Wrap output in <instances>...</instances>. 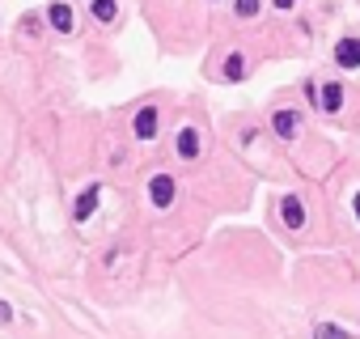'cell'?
I'll list each match as a JSON object with an SVG mask.
<instances>
[{
    "label": "cell",
    "instance_id": "cell-2",
    "mask_svg": "<svg viewBox=\"0 0 360 339\" xmlns=\"http://www.w3.org/2000/svg\"><path fill=\"white\" fill-rule=\"evenodd\" d=\"M280 216H284L288 229H301V225H305V208H301V199H297V195H284V199H280Z\"/></svg>",
    "mask_w": 360,
    "mask_h": 339
},
{
    "label": "cell",
    "instance_id": "cell-10",
    "mask_svg": "<svg viewBox=\"0 0 360 339\" xmlns=\"http://www.w3.org/2000/svg\"><path fill=\"white\" fill-rule=\"evenodd\" d=\"M225 77L229 81H242L246 77V60H242V55H229V60H225Z\"/></svg>",
    "mask_w": 360,
    "mask_h": 339
},
{
    "label": "cell",
    "instance_id": "cell-15",
    "mask_svg": "<svg viewBox=\"0 0 360 339\" xmlns=\"http://www.w3.org/2000/svg\"><path fill=\"white\" fill-rule=\"evenodd\" d=\"M272 5H276V9H292V0H272Z\"/></svg>",
    "mask_w": 360,
    "mask_h": 339
},
{
    "label": "cell",
    "instance_id": "cell-11",
    "mask_svg": "<svg viewBox=\"0 0 360 339\" xmlns=\"http://www.w3.org/2000/svg\"><path fill=\"white\" fill-rule=\"evenodd\" d=\"M93 17L97 22H115V0H93Z\"/></svg>",
    "mask_w": 360,
    "mask_h": 339
},
{
    "label": "cell",
    "instance_id": "cell-16",
    "mask_svg": "<svg viewBox=\"0 0 360 339\" xmlns=\"http://www.w3.org/2000/svg\"><path fill=\"white\" fill-rule=\"evenodd\" d=\"M356 216H360V195H356Z\"/></svg>",
    "mask_w": 360,
    "mask_h": 339
},
{
    "label": "cell",
    "instance_id": "cell-13",
    "mask_svg": "<svg viewBox=\"0 0 360 339\" xmlns=\"http://www.w3.org/2000/svg\"><path fill=\"white\" fill-rule=\"evenodd\" d=\"M233 9H237L242 17H254V13H259V0H233Z\"/></svg>",
    "mask_w": 360,
    "mask_h": 339
},
{
    "label": "cell",
    "instance_id": "cell-6",
    "mask_svg": "<svg viewBox=\"0 0 360 339\" xmlns=\"http://www.w3.org/2000/svg\"><path fill=\"white\" fill-rule=\"evenodd\" d=\"M178 153L182 157H199V132L195 128H182L178 132Z\"/></svg>",
    "mask_w": 360,
    "mask_h": 339
},
{
    "label": "cell",
    "instance_id": "cell-7",
    "mask_svg": "<svg viewBox=\"0 0 360 339\" xmlns=\"http://www.w3.org/2000/svg\"><path fill=\"white\" fill-rule=\"evenodd\" d=\"M272 123H276V136L280 140H292V132H297V115H292V110H280Z\"/></svg>",
    "mask_w": 360,
    "mask_h": 339
},
{
    "label": "cell",
    "instance_id": "cell-4",
    "mask_svg": "<svg viewBox=\"0 0 360 339\" xmlns=\"http://www.w3.org/2000/svg\"><path fill=\"white\" fill-rule=\"evenodd\" d=\"M152 132H157V110H152V106H140V115H136V136H140V140H152Z\"/></svg>",
    "mask_w": 360,
    "mask_h": 339
},
{
    "label": "cell",
    "instance_id": "cell-12",
    "mask_svg": "<svg viewBox=\"0 0 360 339\" xmlns=\"http://www.w3.org/2000/svg\"><path fill=\"white\" fill-rule=\"evenodd\" d=\"M314 339H347V335H343L339 326H331V322H322V326L314 331Z\"/></svg>",
    "mask_w": 360,
    "mask_h": 339
},
{
    "label": "cell",
    "instance_id": "cell-8",
    "mask_svg": "<svg viewBox=\"0 0 360 339\" xmlns=\"http://www.w3.org/2000/svg\"><path fill=\"white\" fill-rule=\"evenodd\" d=\"M93 208H97V187H89V191L77 199V208H72V212H77V220H89V216H93Z\"/></svg>",
    "mask_w": 360,
    "mask_h": 339
},
{
    "label": "cell",
    "instance_id": "cell-1",
    "mask_svg": "<svg viewBox=\"0 0 360 339\" xmlns=\"http://www.w3.org/2000/svg\"><path fill=\"white\" fill-rule=\"evenodd\" d=\"M148 199L157 204V208H170L174 204V179L170 174H157V179L148 183Z\"/></svg>",
    "mask_w": 360,
    "mask_h": 339
},
{
    "label": "cell",
    "instance_id": "cell-14",
    "mask_svg": "<svg viewBox=\"0 0 360 339\" xmlns=\"http://www.w3.org/2000/svg\"><path fill=\"white\" fill-rule=\"evenodd\" d=\"M9 318H13V310H9L5 301H0V322H9Z\"/></svg>",
    "mask_w": 360,
    "mask_h": 339
},
{
    "label": "cell",
    "instance_id": "cell-3",
    "mask_svg": "<svg viewBox=\"0 0 360 339\" xmlns=\"http://www.w3.org/2000/svg\"><path fill=\"white\" fill-rule=\"evenodd\" d=\"M335 60H339V68H360V38H343L335 47Z\"/></svg>",
    "mask_w": 360,
    "mask_h": 339
},
{
    "label": "cell",
    "instance_id": "cell-5",
    "mask_svg": "<svg viewBox=\"0 0 360 339\" xmlns=\"http://www.w3.org/2000/svg\"><path fill=\"white\" fill-rule=\"evenodd\" d=\"M51 26H56L60 34H72V26H77L72 22V9L68 5H51Z\"/></svg>",
    "mask_w": 360,
    "mask_h": 339
},
{
    "label": "cell",
    "instance_id": "cell-9",
    "mask_svg": "<svg viewBox=\"0 0 360 339\" xmlns=\"http://www.w3.org/2000/svg\"><path fill=\"white\" fill-rule=\"evenodd\" d=\"M339 106H343V89H339V85H327V89H322V110H331V115H335Z\"/></svg>",
    "mask_w": 360,
    "mask_h": 339
}]
</instances>
